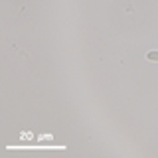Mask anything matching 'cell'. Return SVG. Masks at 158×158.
Segmentation results:
<instances>
[{
  "label": "cell",
  "instance_id": "1",
  "mask_svg": "<svg viewBox=\"0 0 158 158\" xmlns=\"http://www.w3.org/2000/svg\"><path fill=\"white\" fill-rule=\"evenodd\" d=\"M146 57L150 59V61H158V52H148Z\"/></svg>",
  "mask_w": 158,
  "mask_h": 158
}]
</instances>
